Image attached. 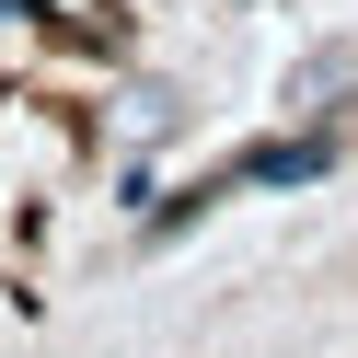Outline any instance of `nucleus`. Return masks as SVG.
Returning a JSON list of instances; mask_svg holds the SVG:
<instances>
[{
	"mask_svg": "<svg viewBox=\"0 0 358 358\" xmlns=\"http://www.w3.org/2000/svg\"><path fill=\"white\" fill-rule=\"evenodd\" d=\"M347 81H358V58H347V47H324L301 81H289V93H301V104H324V93H347Z\"/></svg>",
	"mask_w": 358,
	"mask_h": 358,
	"instance_id": "1",
	"label": "nucleus"
},
{
	"mask_svg": "<svg viewBox=\"0 0 358 358\" xmlns=\"http://www.w3.org/2000/svg\"><path fill=\"white\" fill-rule=\"evenodd\" d=\"M162 127H173V93H162V81H139V93H127V139H162Z\"/></svg>",
	"mask_w": 358,
	"mask_h": 358,
	"instance_id": "2",
	"label": "nucleus"
}]
</instances>
